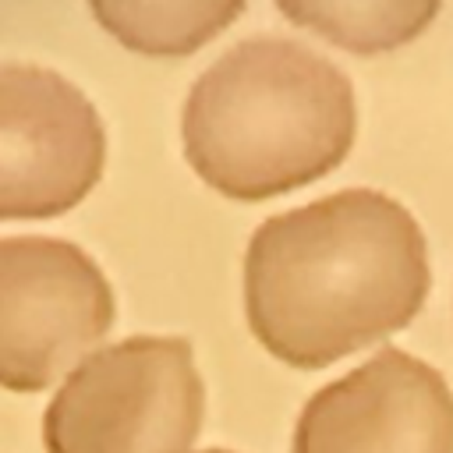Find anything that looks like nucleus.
<instances>
[{"instance_id":"nucleus-3","label":"nucleus","mask_w":453,"mask_h":453,"mask_svg":"<svg viewBox=\"0 0 453 453\" xmlns=\"http://www.w3.org/2000/svg\"><path fill=\"white\" fill-rule=\"evenodd\" d=\"M205 389L177 336H134L88 354L53 396L50 453H191Z\"/></svg>"},{"instance_id":"nucleus-6","label":"nucleus","mask_w":453,"mask_h":453,"mask_svg":"<svg viewBox=\"0 0 453 453\" xmlns=\"http://www.w3.org/2000/svg\"><path fill=\"white\" fill-rule=\"evenodd\" d=\"M294 453H453V393L432 365L386 347L304 403Z\"/></svg>"},{"instance_id":"nucleus-4","label":"nucleus","mask_w":453,"mask_h":453,"mask_svg":"<svg viewBox=\"0 0 453 453\" xmlns=\"http://www.w3.org/2000/svg\"><path fill=\"white\" fill-rule=\"evenodd\" d=\"M113 294L96 262L53 237H0V386L46 389L106 336Z\"/></svg>"},{"instance_id":"nucleus-9","label":"nucleus","mask_w":453,"mask_h":453,"mask_svg":"<svg viewBox=\"0 0 453 453\" xmlns=\"http://www.w3.org/2000/svg\"><path fill=\"white\" fill-rule=\"evenodd\" d=\"M202 453H226V449H202Z\"/></svg>"},{"instance_id":"nucleus-7","label":"nucleus","mask_w":453,"mask_h":453,"mask_svg":"<svg viewBox=\"0 0 453 453\" xmlns=\"http://www.w3.org/2000/svg\"><path fill=\"white\" fill-rule=\"evenodd\" d=\"M103 28L149 57H180L226 28L244 0H88Z\"/></svg>"},{"instance_id":"nucleus-2","label":"nucleus","mask_w":453,"mask_h":453,"mask_svg":"<svg viewBox=\"0 0 453 453\" xmlns=\"http://www.w3.org/2000/svg\"><path fill=\"white\" fill-rule=\"evenodd\" d=\"M354 138L347 78L297 42L255 39L219 57L184 106V152L216 191L255 202L333 170Z\"/></svg>"},{"instance_id":"nucleus-5","label":"nucleus","mask_w":453,"mask_h":453,"mask_svg":"<svg viewBox=\"0 0 453 453\" xmlns=\"http://www.w3.org/2000/svg\"><path fill=\"white\" fill-rule=\"evenodd\" d=\"M103 170L92 103L60 74L0 64V219L57 216Z\"/></svg>"},{"instance_id":"nucleus-1","label":"nucleus","mask_w":453,"mask_h":453,"mask_svg":"<svg viewBox=\"0 0 453 453\" xmlns=\"http://www.w3.org/2000/svg\"><path fill=\"white\" fill-rule=\"evenodd\" d=\"M425 294V237L379 191L280 212L258 226L244 258L248 326L290 368H326L403 329Z\"/></svg>"},{"instance_id":"nucleus-8","label":"nucleus","mask_w":453,"mask_h":453,"mask_svg":"<svg viewBox=\"0 0 453 453\" xmlns=\"http://www.w3.org/2000/svg\"><path fill=\"white\" fill-rule=\"evenodd\" d=\"M280 11L354 53H382L414 39L442 0H276Z\"/></svg>"}]
</instances>
